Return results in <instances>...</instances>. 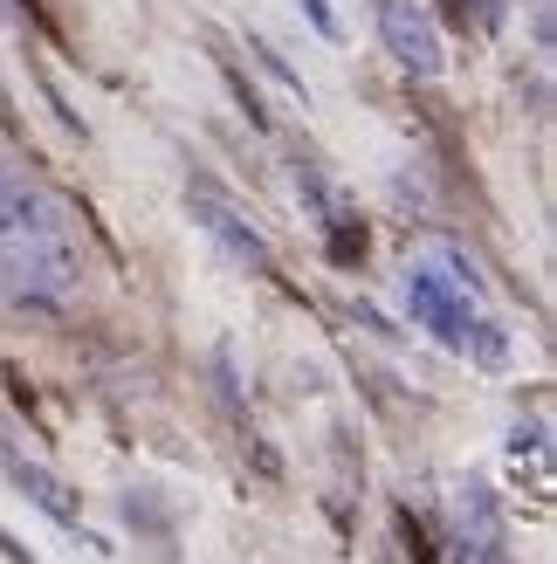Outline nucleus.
<instances>
[{"label":"nucleus","mask_w":557,"mask_h":564,"mask_svg":"<svg viewBox=\"0 0 557 564\" xmlns=\"http://www.w3.org/2000/svg\"><path fill=\"white\" fill-rule=\"evenodd\" d=\"M0 303L21 317H69L83 303V248L76 235L0 241Z\"/></svg>","instance_id":"f257e3e1"},{"label":"nucleus","mask_w":557,"mask_h":564,"mask_svg":"<svg viewBox=\"0 0 557 564\" xmlns=\"http://www.w3.org/2000/svg\"><path fill=\"white\" fill-rule=\"evenodd\" d=\"M8 475H14V489L35 502L42 517H55V523H76V496H69V482L63 475H48L42 462H28V455H8Z\"/></svg>","instance_id":"39448f33"},{"label":"nucleus","mask_w":557,"mask_h":564,"mask_svg":"<svg viewBox=\"0 0 557 564\" xmlns=\"http://www.w3.org/2000/svg\"><path fill=\"white\" fill-rule=\"evenodd\" d=\"M303 14H310V28H317L324 42H338V35H345V28H338V14H330V0H303Z\"/></svg>","instance_id":"423d86ee"},{"label":"nucleus","mask_w":557,"mask_h":564,"mask_svg":"<svg viewBox=\"0 0 557 564\" xmlns=\"http://www.w3.org/2000/svg\"><path fill=\"white\" fill-rule=\"evenodd\" d=\"M400 296H406V317H413V324H427V330L440 337V345H461V330L476 324V317H468L461 282H448L440 269H413Z\"/></svg>","instance_id":"f03ea898"},{"label":"nucleus","mask_w":557,"mask_h":564,"mask_svg":"<svg viewBox=\"0 0 557 564\" xmlns=\"http://www.w3.org/2000/svg\"><path fill=\"white\" fill-rule=\"evenodd\" d=\"M14 180H21V173H14V165H8V159H0V193H8Z\"/></svg>","instance_id":"0eeeda50"},{"label":"nucleus","mask_w":557,"mask_h":564,"mask_svg":"<svg viewBox=\"0 0 557 564\" xmlns=\"http://www.w3.org/2000/svg\"><path fill=\"white\" fill-rule=\"evenodd\" d=\"M193 214L207 220V235L228 248L234 262H255V269H269V248H262V235H255V220H241L228 200H214V193H200V200H193Z\"/></svg>","instance_id":"20e7f679"},{"label":"nucleus","mask_w":557,"mask_h":564,"mask_svg":"<svg viewBox=\"0 0 557 564\" xmlns=\"http://www.w3.org/2000/svg\"><path fill=\"white\" fill-rule=\"evenodd\" d=\"M379 35H385V48H393V63L406 76H440V35H434L427 8H413V0H385V8H379Z\"/></svg>","instance_id":"7ed1b4c3"}]
</instances>
